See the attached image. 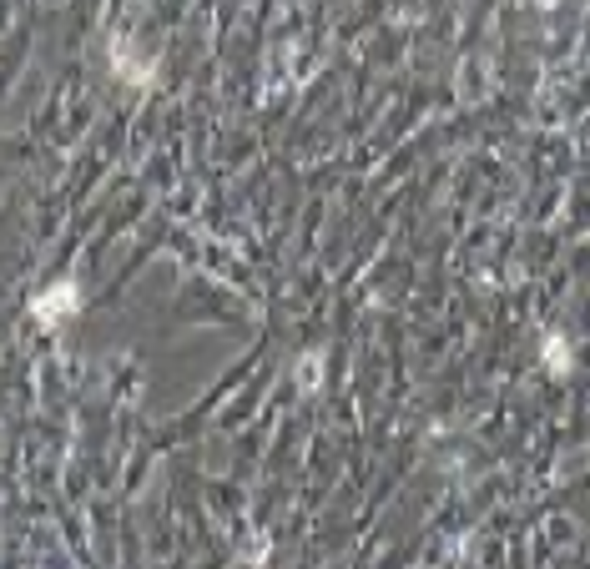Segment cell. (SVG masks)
Masks as SVG:
<instances>
[{
	"label": "cell",
	"mask_w": 590,
	"mask_h": 569,
	"mask_svg": "<svg viewBox=\"0 0 590 569\" xmlns=\"http://www.w3.org/2000/svg\"><path fill=\"white\" fill-rule=\"evenodd\" d=\"M540 358H545V368H550L555 378H565L570 363H575V353H570V343H565L560 333H545V338H540Z\"/></svg>",
	"instance_id": "cell-3"
},
{
	"label": "cell",
	"mask_w": 590,
	"mask_h": 569,
	"mask_svg": "<svg viewBox=\"0 0 590 569\" xmlns=\"http://www.w3.org/2000/svg\"><path fill=\"white\" fill-rule=\"evenodd\" d=\"M293 378H298V388H303V393H313V388L323 383V353H303Z\"/></svg>",
	"instance_id": "cell-4"
},
{
	"label": "cell",
	"mask_w": 590,
	"mask_h": 569,
	"mask_svg": "<svg viewBox=\"0 0 590 569\" xmlns=\"http://www.w3.org/2000/svg\"><path fill=\"white\" fill-rule=\"evenodd\" d=\"M111 66L122 71V76L132 81V86H147V81H152V61H137L127 41H116V46H111Z\"/></svg>",
	"instance_id": "cell-2"
},
{
	"label": "cell",
	"mask_w": 590,
	"mask_h": 569,
	"mask_svg": "<svg viewBox=\"0 0 590 569\" xmlns=\"http://www.w3.org/2000/svg\"><path fill=\"white\" fill-rule=\"evenodd\" d=\"M81 308V288L71 277H61V282H51V288L41 293V298H31V318L36 323H46V328H56L61 318H71Z\"/></svg>",
	"instance_id": "cell-1"
}]
</instances>
